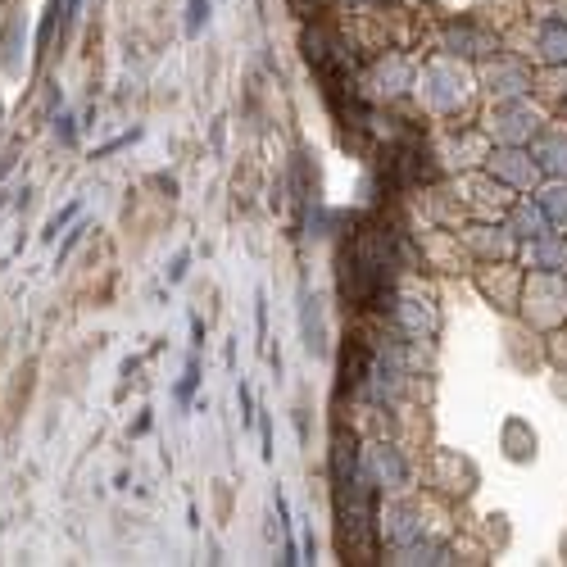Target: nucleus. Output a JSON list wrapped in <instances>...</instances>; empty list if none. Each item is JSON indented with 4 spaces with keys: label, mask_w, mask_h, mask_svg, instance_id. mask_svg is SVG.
I'll return each instance as SVG.
<instances>
[{
    "label": "nucleus",
    "mask_w": 567,
    "mask_h": 567,
    "mask_svg": "<svg viewBox=\"0 0 567 567\" xmlns=\"http://www.w3.org/2000/svg\"><path fill=\"white\" fill-rule=\"evenodd\" d=\"M196 382H200V363L196 359H191V363H186V377H182V382H177V400H191V391H196Z\"/></svg>",
    "instance_id": "obj_10"
},
{
    "label": "nucleus",
    "mask_w": 567,
    "mask_h": 567,
    "mask_svg": "<svg viewBox=\"0 0 567 567\" xmlns=\"http://www.w3.org/2000/svg\"><path fill=\"white\" fill-rule=\"evenodd\" d=\"M236 395H241V422H250V418H255V413H250V391H245V386H241V391H236Z\"/></svg>",
    "instance_id": "obj_18"
},
{
    "label": "nucleus",
    "mask_w": 567,
    "mask_h": 567,
    "mask_svg": "<svg viewBox=\"0 0 567 567\" xmlns=\"http://www.w3.org/2000/svg\"><path fill=\"white\" fill-rule=\"evenodd\" d=\"M445 46H450L454 55H490V50H495V41H490L486 32H477V28H468V23H463V28L445 32Z\"/></svg>",
    "instance_id": "obj_3"
},
{
    "label": "nucleus",
    "mask_w": 567,
    "mask_h": 567,
    "mask_svg": "<svg viewBox=\"0 0 567 567\" xmlns=\"http://www.w3.org/2000/svg\"><path fill=\"white\" fill-rule=\"evenodd\" d=\"M540 50H545V59H567V28H554V23H549V28L540 32Z\"/></svg>",
    "instance_id": "obj_6"
},
{
    "label": "nucleus",
    "mask_w": 567,
    "mask_h": 567,
    "mask_svg": "<svg viewBox=\"0 0 567 567\" xmlns=\"http://www.w3.org/2000/svg\"><path fill=\"white\" fill-rule=\"evenodd\" d=\"M359 445H354V436L345 427L332 431V486H341V481L359 477Z\"/></svg>",
    "instance_id": "obj_2"
},
{
    "label": "nucleus",
    "mask_w": 567,
    "mask_h": 567,
    "mask_svg": "<svg viewBox=\"0 0 567 567\" xmlns=\"http://www.w3.org/2000/svg\"><path fill=\"white\" fill-rule=\"evenodd\" d=\"M205 19H209V0H191V5H186V32L196 37V32L205 28Z\"/></svg>",
    "instance_id": "obj_9"
},
{
    "label": "nucleus",
    "mask_w": 567,
    "mask_h": 567,
    "mask_svg": "<svg viewBox=\"0 0 567 567\" xmlns=\"http://www.w3.org/2000/svg\"><path fill=\"white\" fill-rule=\"evenodd\" d=\"M558 200H545V214H554V218H563L567 214V191H554Z\"/></svg>",
    "instance_id": "obj_14"
},
{
    "label": "nucleus",
    "mask_w": 567,
    "mask_h": 567,
    "mask_svg": "<svg viewBox=\"0 0 567 567\" xmlns=\"http://www.w3.org/2000/svg\"><path fill=\"white\" fill-rule=\"evenodd\" d=\"M55 137L64 141V146H73V141H78V128H73V118H69V114H59V123H55Z\"/></svg>",
    "instance_id": "obj_11"
},
{
    "label": "nucleus",
    "mask_w": 567,
    "mask_h": 567,
    "mask_svg": "<svg viewBox=\"0 0 567 567\" xmlns=\"http://www.w3.org/2000/svg\"><path fill=\"white\" fill-rule=\"evenodd\" d=\"M522 159H527V155H499L490 168H504L509 177H518V173H522Z\"/></svg>",
    "instance_id": "obj_13"
},
{
    "label": "nucleus",
    "mask_w": 567,
    "mask_h": 567,
    "mask_svg": "<svg viewBox=\"0 0 567 567\" xmlns=\"http://www.w3.org/2000/svg\"><path fill=\"white\" fill-rule=\"evenodd\" d=\"M82 232H87V227H82V223H78V227H73V232H69V241L59 245V259H64V255H69V250H73V245H78V241H82Z\"/></svg>",
    "instance_id": "obj_16"
},
{
    "label": "nucleus",
    "mask_w": 567,
    "mask_h": 567,
    "mask_svg": "<svg viewBox=\"0 0 567 567\" xmlns=\"http://www.w3.org/2000/svg\"><path fill=\"white\" fill-rule=\"evenodd\" d=\"M182 273H186V255H177L173 268H168V282H182Z\"/></svg>",
    "instance_id": "obj_17"
},
{
    "label": "nucleus",
    "mask_w": 567,
    "mask_h": 567,
    "mask_svg": "<svg viewBox=\"0 0 567 567\" xmlns=\"http://www.w3.org/2000/svg\"><path fill=\"white\" fill-rule=\"evenodd\" d=\"M336 527H341L345 563H372L377 558V513H372L368 472L336 486Z\"/></svg>",
    "instance_id": "obj_1"
},
{
    "label": "nucleus",
    "mask_w": 567,
    "mask_h": 567,
    "mask_svg": "<svg viewBox=\"0 0 567 567\" xmlns=\"http://www.w3.org/2000/svg\"><path fill=\"white\" fill-rule=\"evenodd\" d=\"M291 10L309 19V14H318V10H323V0H291Z\"/></svg>",
    "instance_id": "obj_15"
},
{
    "label": "nucleus",
    "mask_w": 567,
    "mask_h": 567,
    "mask_svg": "<svg viewBox=\"0 0 567 567\" xmlns=\"http://www.w3.org/2000/svg\"><path fill=\"white\" fill-rule=\"evenodd\" d=\"M78 10H82V0H64V14H69V19H73Z\"/></svg>",
    "instance_id": "obj_19"
},
{
    "label": "nucleus",
    "mask_w": 567,
    "mask_h": 567,
    "mask_svg": "<svg viewBox=\"0 0 567 567\" xmlns=\"http://www.w3.org/2000/svg\"><path fill=\"white\" fill-rule=\"evenodd\" d=\"M531 259H536L540 268H567V241H545V236H536Z\"/></svg>",
    "instance_id": "obj_5"
},
{
    "label": "nucleus",
    "mask_w": 567,
    "mask_h": 567,
    "mask_svg": "<svg viewBox=\"0 0 567 567\" xmlns=\"http://www.w3.org/2000/svg\"><path fill=\"white\" fill-rule=\"evenodd\" d=\"M377 472L391 481H404V463L395 459V450H386V445H377Z\"/></svg>",
    "instance_id": "obj_8"
},
{
    "label": "nucleus",
    "mask_w": 567,
    "mask_h": 567,
    "mask_svg": "<svg viewBox=\"0 0 567 567\" xmlns=\"http://www.w3.org/2000/svg\"><path fill=\"white\" fill-rule=\"evenodd\" d=\"M73 214H78V205H69V209H59L55 218L46 223V236H59V227H69L73 223Z\"/></svg>",
    "instance_id": "obj_12"
},
{
    "label": "nucleus",
    "mask_w": 567,
    "mask_h": 567,
    "mask_svg": "<svg viewBox=\"0 0 567 567\" xmlns=\"http://www.w3.org/2000/svg\"><path fill=\"white\" fill-rule=\"evenodd\" d=\"M518 227H522V236H545V209L522 205L518 209Z\"/></svg>",
    "instance_id": "obj_7"
},
{
    "label": "nucleus",
    "mask_w": 567,
    "mask_h": 567,
    "mask_svg": "<svg viewBox=\"0 0 567 567\" xmlns=\"http://www.w3.org/2000/svg\"><path fill=\"white\" fill-rule=\"evenodd\" d=\"M536 155H540V164H545V168H554V173H567V137H563V132H554V137L540 141Z\"/></svg>",
    "instance_id": "obj_4"
}]
</instances>
